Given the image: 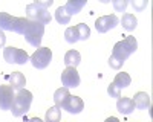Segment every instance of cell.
<instances>
[{
    "label": "cell",
    "mask_w": 153,
    "mask_h": 122,
    "mask_svg": "<svg viewBox=\"0 0 153 122\" xmlns=\"http://www.w3.org/2000/svg\"><path fill=\"white\" fill-rule=\"evenodd\" d=\"M118 23H120V18L115 15V14H110V15H103V17H100L95 23V28L100 34H104L110 29H113L115 26H118Z\"/></svg>",
    "instance_id": "ba28073f"
},
{
    "label": "cell",
    "mask_w": 153,
    "mask_h": 122,
    "mask_svg": "<svg viewBox=\"0 0 153 122\" xmlns=\"http://www.w3.org/2000/svg\"><path fill=\"white\" fill-rule=\"evenodd\" d=\"M81 63V55L78 51H68L65 55V64L66 67H76Z\"/></svg>",
    "instance_id": "9a60e30c"
},
{
    "label": "cell",
    "mask_w": 153,
    "mask_h": 122,
    "mask_svg": "<svg viewBox=\"0 0 153 122\" xmlns=\"http://www.w3.org/2000/svg\"><path fill=\"white\" fill-rule=\"evenodd\" d=\"M43 35H45V24L38 23V21H32V20L26 21V28H25L23 37L31 46L40 47Z\"/></svg>",
    "instance_id": "3957f363"
},
{
    "label": "cell",
    "mask_w": 153,
    "mask_h": 122,
    "mask_svg": "<svg viewBox=\"0 0 153 122\" xmlns=\"http://www.w3.org/2000/svg\"><path fill=\"white\" fill-rule=\"evenodd\" d=\"M8 79H9V85L12 87V90L19 92V90L25 89V85H26V78H25L22 72H12L8 76Z\"/></svg>",
    "instance_id": "8fae6325"
},
{
    "label": "cell",
    "mask_w": 153,
    "mask_h": 122,
    "mask_svg": "<svg viewBox=\"0 0 153 122\" xmlns=\"http://www.w3.org/2000/svg\"><path fill=\"white\" fill-rule=\"evenodd\" d=\"M147 3H149L147 0H132V2H130V5L133 6V9H135V11H139V12L146 9Z\"/></svg>",
    "instance_id": "d4e9b609"
},
{
    "label": "cell",
    "mask_w": 153,
    "mask_h": 122,
    "mask_svg": "<svg viewBox=\"0 0 153 122\" xmlns=\"http://www.w3.org/2000/svg\"><path fill=\"white\" fill-rule=\"evenodd\" d=\"M26 18L32 21H38L42 24H48L52 17H51L48 9H43L40 6H37L35 3H31L26 6Z\"/></svg>",
    "instance_id": "8992f818"
},
{
    "label": "cell",
    "mask_w": 153,
    "mask_h": 122,
    "mask_svg": "<svg viewBox=\"0 0 153 122\" xmlns=\"http://www.w3.org/2000/svg\"><path fill=\"white\" fill-rule=\"evenodd\" d=\"M65 38H66V41L71 43V44H74V43H76V41H80V38H78V32H76V28H75V26H71V28L66 29V32H65Z\"/></svg>",
    "instance_id": "7402d4cb"
},
{
    "label": "cell",
    "mask_w": 153,
    "mask_h": 122,
    "mask_svg": "<svg viewBox=\"0 0 153 122\" xmlns=\"http://www.w3.org/2000/svg\"><path fill=\"white\" fill-rule=\"evenodd\" d=\"M138 49V43H136V38L135 37H132V35H129V37H126L124 40H121V41H118L117 44L113 46V51H112V57L113 58H117V60H120V61H124L129 58L135 51Z\"/></svg>",
    "instance_id": "7a4b0ae2"
},
{
    "label": "cell",
    "mask_w": 153,
    "mask_h": 122,
    "mask_svg": "<svg viewBox=\"0 0 153 122\" xmlns=\"http://www.w3.org/2000/svg\"><path fill=\"white\" fill-rule=\"evenodd\" d=\"M61 121V108L58 107H49L45 115V122H60Z\"/></svg>",
    "instance_id": "ffe728a7"
},
{
    "label": "cell",
    "mask_w": 153,
    "mask_h": 122,
    "mask_svg": "<svg viewBox=\"0 0 153 122\" xmlns=\"http://www.w3.org/2000/svg\"><path fill=\"white\" fill-rule=\"evenodd\" d=\"M132 82V78L129 73H126V72H121V73H117L115 75V79H113V84L117 85V87L123 89V87H129Z\"/></svg>",
    "instance_id": "e0dca14e"
},
{
    "label": "cell",
    "mask_w": 153,
    "mask_h": 122,
    "mask_svg": "<svg viewBox=\"0 0 153 122\" xmlns=\"http://www.w3.org/2000/svg\"><path fill=\"white\" fill-rule=\"evenodd\" d=\"M117 110L123 115H130L133 110H135V104L132 98H118V102H117Z\"/></svg>",
    "instance_id": "7c38bea8"
},
{
    "label": "cell",
    "mask_w": 153,
    "mask_h": 122,
    "mask_svg": "<svg viewBox=\"0 0 153 122\" xmlns=\"http://www.w3.org/2000/svg\"><path fill=\"white\" fill-rule=\"evenodd\" d=\"M52 60V51L49 47H38L29 57V61L35 69H46Z\"/></svg>",
    "instance_id": "277c9868"
},
{
    "label": "cell",
    "mask_w": 153,
    "mask_h": 122,
    "mask_svg": "<svg viewBox=\"0 0 153 122\" xmlns=\"http://www.w3.org/2000/svg\"><path fill=\"white\" fill-rule=\"evenodd\" d=\"M107 93L110 95V98H121V89L120 87H117L113 82L107 87Z\"/></svg>",
    "instance_id": "484cf974"
},
{
    "label": "cell",
    "mask_w": 153,
    "mask_h": 122,
    "mask_svg": "<svg viewBox=\"0 0 153 122\" xmlns=\"http://www.w3.org/2000/svg\"><path fill=\"white\" fill-rule=\"evenodd\" d=\"M55 20H57L60 24H68V23L71 21V15L68 14V11L65 9V6L57 8V11H55Z\"/></svg>",
    "instance_id": "44dd1931"
},
{
    "label": "cell",
    "mask_w": 153,
    "mask_h": 122,
    "mask_svg": "<svg viewBox=\"0 0 153 122\" xmlns=\"http://www.w3.org/2000/svg\"><path fill=\"white\" fill-rule=\"evenodd\" d=\"M37 6H40V8H43V9H48L49 6H52V0H43V2H42V0H37V2H34Z\"/></svg>",
    "instance_id": "83f0119b"
},
{
    "label": "cell",
    "mask_w": 153,
    "mask_h": 122,
    "mask_svg": "<svg viewBox=\"0 0 153 122\" xmlns=\"http://www.w3.org/2000/svg\"><path fill=\"white\" fill-rule=\"evenodd\" d=\"M81 82V78L78 75L75 67H66L65 70L61 72V84L65 85L66 89H71V87H78Z\"/></svg>",
    "instance_id": "52a82bcc"
},
{
    "label": "cell",
    "mask_w": 153,
    "mask_h": 122,
    "mask_svg": "<svg viewBox=\"0 0 153 122\" xmlns=\"http://www.w3.org/2000/svg\"><path fill=\"white\" fill-rule=\"evenodd\" d=\"M31 104H32V93H31L29 90H26V89L19 90L17 95L14 96L12 105H11L12 116H16V118L25 116V113L29 112Z\"/></svg>",
    "instance_id": "6da1fadb"
},
{
    "label": "cell",
    "mask_w": 153,
    "mask_h": 122,
    "mask_svg": "<svg viewBox=\"0 0 153 122\" xmlns=\"http://www.w3.org/2000/svg\"><path fill=\"white\" fill-rule=\"evenodd\" d=\"M63 110H66L68 113L71 115H76V113H81L83 108H84V102L80 96H72L69 95V98L65 101V104L61 105Z\"/></svg>",
    "instance_id": "9c48e42d"
},
{
    "label": "cell",
    "mask_w": 153,
    "mask_h": 122,
    "mask_svg": "<svg viewBox=\"0 0 153 122\" xmlns=\"http://www.w3.org/2000/svg\"><path fill=\"white\" fill-rule=\"evenodd\" d=\"M14 90L11 85H0V108L11 110L12 101H14Z\"/></svg>",
    "instance_id": "30bf717a"
},
{
    "label": "cell",
    "mask_w": 153,
    "mask_h": 122,
    "mask_svg": "<svg viewBox=\"0 0 153 122\" xmlns=\"http://www.w3.org/2000/svg\"><path fill=\"white\" fill-rule=\"evenodd\" d=\"M16 17L9 15L8 12H0V31H11L14 29Z\"/></svg>",
    "instance_id": "5bb4252c"
},
{
    "label": "cell",
    "mask_w": 153,
    "mask_h": 122,
    "mask_svg": "<svg viewBox=\"0 0 153 122\" xmlns=\"http://www.w3.org/2000/svg\"><path fill=\"white\" fill-rule=\"evenodd\" d=\"M84 5H86V0H69V2L65 5V9L68 11V14L72 17L74 14H78V12L83 9Z\"/></svg>",
    "instance_id": "2e32d148"
},
{
    "label": "cell",
    "mask_w": 153,
    "mask_h": 122,
    "mask_svg": "<svg viewBox=\"0 0 153 122\" xmlns=\"http://www.w3.org/2000/svg\"><path fill=\"white\" fill-rule=\"evenodd\" d=\"M3 58L6 63H11V64H25L29 61V55L26 54V51L19 47H12V46L3 49Z\"/></svg>",
    "instance_id": "5b68a950"
},
{
    "label": "cell",
    "mask_w": 153,
    "mask_h": 122,
    "mask_svg": "<svg viewBox=\"0 0 153 122\" xmlns=\"http://www.w3.org/2000/svg\"><path fill=\"white\" fill-rule=\"evenodd\" d=\"M5 43H6V35L3 31H0V47H3Z\"/></svg>",
    "instance_id": "f1b7e54d"
},
{
    "label": "cell",
    "mask_w": 153,
    "mask_h": 122,
    "mask_svg": "<svg viewBox=\"0 0 153 122\" xmlns=\"http://www.w3.org/2000/svg\"><path fill=\"white\" fill-rule=\"evenodd\" d=\"M123 61H120V60H117V58H113L112 55H110V58H109V66L112 67V69H115V70H118V69H121L123 67Z\"/></svg>",
    "instance_id": "4316f807"
},
{
    "label": "cell",
    "mask_w": 153,
    "mask_h": 122,
    "mask_svg": "<svg viewBox=\"0 0 153 122\" xmlns=\"http://www.w3.org/2000/svg\"><path fill=\"white\" fill-rule=\"evenodd\" d=\"M120 23L123 24V28L126 31H133L136 26H138V20L133 14H124L123 18L120 20Z\"/></svg>",
    "instance_id": "ac0fdd59"
},
{
    "label": "cell",
    "mask_w": 153,
    "mask_h": 122,
    "mask_svg": "<svg viewBox=\"0 0 153 122\" xmlns=\"http://www.w3.org/2000/svg\"><path fill=\"white\" fill-rule=\"evenodd\" d=\"M76 32H78V38L80 40H83V41H86L89 37H91V29H89V26L87 24H84V23H80V24H76Z\"/></svg>",
    "instance_id": "603a6c76"
},
{
    "label": "cell",
    "mask_w": 153,
    "mask_h": 122,
    "mask_svg": "<svg viewBox=\"0 0 153 122\" xmlns=\"http://www.w3.org/2000/svg\"><path fill=\"white\" fill-rule=\"evenodd\" d=\"M112 5H113V8H115L117 12H124L127 5H129V2H127V0H113Z\"/></svg>",
    "instance_id": "cb8c5ba5"
},
{
    "label": "cell",
    "mask_w": 153,
    "mask_h": 122,
    "mask_svg": "<svg viewBox=\"0 0 153 122\" xmlns=\"http://www.w3.org/2000/svg\"><path fill=\"white\" fill-rule=\"evenodd\" d=\"M133 104H135V108H138V110H149L152 105V101H150V96L146 92H138L135 95Z\"/></svg>",
    "instance_id": "4fadbf2b"
},
{
    "label": "cell",
    "mask_w": 153,
    "mask_h": 122,
    "mask_svg": "<svg viewBox=\"0 0 153 122\" xmlns=\"http://www.w3.org/2000/svg\"><path fill=\"white\" fill-rule=\"evenodd\" d=\"M28 122H43L40 118H31V119H28Z\"/></svg>",
    "instance_id": "4dcf8cb0"
},
{
    "label": "cell",
    "mask_w": 153,
    "mask_h": 122,
    "mask_svg": "<svg viewBox=\"0 0 153 122\" xmlns=\"http://www.w3.org/2000/svg\"><path fill=\"white\" fill-rule=\"evenodd\" d=\"M104 122H120V119H118V118H115V116H110V118H107Z\"/></svg>",
    "instance_id": "f546056e"
},
{
    "label": "cell",
    "mask_w": 153,
    "mask_h": 122,
    "mask_svg": "<svg viewBox=\"0 0 153 122\" xmlns=\"http://www.w3.org/2000/svg\"><path fill=\"white\" fill-rule=\"evenodd\" d=\"M69 89H66V87H61V89H58V90H55V93H54V101H55V107H58V108H61V105L65 104V101L69 98Z\"/></svg>",
    "instance_id": "d6986e66"
}]
</instances>
